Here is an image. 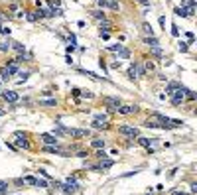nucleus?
<instances>
[{
    "instance_id": "f257e3e1",
    "label": "nucleus",
    "mask_w": 197,
    "mask_h": 195,
    "mask_svg": "<svg viewBox=\"0 0 197 195\" xmlns=\"http://www.w3.org/2000/svg\"><path fill=\"white\" fill-rule=\"evenodd\" d=\"M118 134L126 136V138H138L140 136V130L134 128V126H118Z\"/></svg>"
},
{
    "instance_id": "f03ea898",
    "label": "nucleus",
    "mask_w": 197,
    "mask_h": 195,
    "mask_svg": "<svg viewBox=\"0 0 197 195\" xmlns=\"http://www.w3.org/2000/svg\"><path fill=\"white\" fill-rule=\"evenodd\" d=\"M104 103H107V109H108V112H116V109L122 105L118 97H107V99H104Z\"/></svg>"
},
{
    "instance_id": "7ed1b4c3",
    "label": "nucleus",
    "mask_w": 197,
    "mask_h": 195,
    "mask_svg": "<svg viewBox=\"0 0 197 195\" xmlns=\"http://www.w3.org/2000/svg\"><path fill=\"white\" fill-rule=\"evenodd\" d=\"M116 112L122 114V116H130V114L138 112V106H136V105H120V106L116 109Z\"/></svg>"
},
{
    "instance_id": "20e7f679",
    "label": "nucleus",
    "mask_w": 197,
    "mask_h": 195,
    "mask_svg": "<svg viewBox=\"0 0 197 195\" xmlns=\"http://www.w3.org/2000/svg\"><path fill=\"white\" fill-rule=\"evenodd\" d=\"M108 51H113V53H118L120 57H124V59H128L130 57V51H128L124 45H120V43H116V45H108Z\"/></svg>"
},
{
    "instance_id": "39448f33",
    "label": "nucleus",
    "mask_w": 197,
    "mask_h": 195,
    "mask_svg": "<svg viewBox=\"0 0 197 195\" xmlns=\"http://www.w3.org/2000/svg\"><path fill=\"white\" fill-rule=\"evenodd\" d=\"M2 99H4L8 105H14L16 100L20 99V95L16 93V91H2Z\"/></svg>"
},
{
    "instance_id": "423d86ee",
    "label": "nucleus",
    "mask_w": 197,
    "mask_h": 195,
    "mask_svg": "<svg viewBox=\"0 0 197 195\" xmlns=\"http://www.w3.org/2000/svg\"><path fill=\"white\" fill-rule=\"evenodd\" d=\"M183 100H185V95H183L181 87H179V89L175 91V93H172V105H174V106H179V105L183 103Z\"/></svg>"
},
{
    "instance_id": "0eeeda50",
    "label": "nucleus",
    "mask_w": 197,
    "mask_h": 195,
    "mask_svg": "<svg viewBox=\"0 0 197 195\" xmlns=\"http://www.w3.org/2000/svg\"><path fill=\"white\" fill-rule=\"evenodd\" d=\"M77 71H79V73H83V75H89V77H93V79H99V81L110 83V81L107 79V77H103V75H97V73H93V71H87V69H81V67H77Z\"/></svg>"
},
{
    "instance_id": "6e6552de",
    "label": "nucleus",
    "mask_w": 197,
    "mask_h": 195,
    "mask_svg": "<svg viewBox=\"0 0 197 195\" xmlns=\"http://www.w3.org/2000/svg\"><path fill=\"white\" fill-rule=\"evenodd\" d=\"M4 69L8 71V75H10V77H12V75H16L18 71H22V69H20V63H18V61H10L8 65L4 67Z\"/></svg>"
},
{
    "instance_id": "1a4fd4ad",
    "label": "nucleus",
    "mask_w": 197,
    "mask_h": 195,
    "mask_svg": "<svg viewBox=\"0 0 197 195\" xmlns=\"http://www.w3.org/2000/svg\"><path fill=\"white\" fill-rule=\"evenodd\" d=\"M114 166V160H110V158H101L97 164L99 170H107V167H113Z\"/></svg>"
},
{
    "instance_id": "9d476101",
    "label": "nucleus",
    "mask_w": 197,
    "mask_h": 195,
    "mask_svg": "<svg viewBox=\"0 0 197 195\" xmlns=\"http://www.w3.org/2000/svg\"><path fill=\"white\" fill-rule=\"evenodd\" d=\"M181 91H183V95H185V100H189V103H193V100H197V95H195V91L187 89V87H183V85H181Z\"/></svg>"
},
{
    "instance_id": "9b49d317",
    "label": "nucleus",
    "mask_w": 197,
    "mask_h": 195,
    "mask_svg": "<svg viewBox=\"0 0 197 195\" xmlns=\"http://www.w3.org/2000/svg\"><path fill=\"white\" fill-rule=\"evenodd\" d=\"M16 148H20V150H28L32 144H30V140H28V136H24V138H18V142L14 144Z\"/></svg>"
},
{
    "instance_id": "f8f14e48",
    "label": "nucleus",
    "mask_w": 197,
    "mask_h": 195,
    "mask_svg": "<svg viewBox=\"0 0 197 195\" xmlns=\"http://www.w3.org/2000/svg\"><path fill=\"white\" fill-rule=\"evenodd\" d=\"M42 140L47 144V146H57V138L53 134H42Z\"/></svg>"
},
{
    "instance_id": "ddd939ff",
    "label": "nucleus",
    "mask_w": 197,
    "mask_h": 195,
    "mask_svg": "<svg viewBox=\"0 0 197 195\" xmlns=\"http://www.w3.org/2000/svg\"><path fill=\"white\" fill-rule=\"evenodd\" d=\"M38 103H40V106H55V105H57V99L47 97V99H40Z\"/></svg>"
},
{
    "instance_id": "4468645a",
    "label": "nucleus",
    "mask_w": 197,
    "mask_h": 195,
    "mask_svg": "<svg viewBox=\"0 0 197 195\" xmlns=\"http://www.w3.org/2000/svg\"><path fill=\"white\" fill-rule=\"evenodd\" d=\"M22 183L24 185H38V177H34V176H24V179H22Z\"/></svg>"
},
{
    "instance_id": "2eb2a0df",
    "label": "nucleus",
    "mask_w": 197,
    "mask_h": 195,
    "mask_svg": "<svg viewBox=\"0 0 197 195\" xmlns=\"http://www.w3.org/2000/svg\"><path fill=\"white\" fill-rule=\"evenodd\" d=\"M179 87H181V85H179L178 81H172V83H169L168 87H166V91H168V95H172V93H175V91H178Z\"/></svg>"
},
{
    "instance_id": "dca6fc26",
    "label": "nucleus",
    "mask_w": 197,
    "mask_h": 195,
    "mask_svg": "<svg viewBox=\"0 0 197 195\" xmlns=\"http://www.w3.org/2000/svg\"><path fill=\"white\" fill-rule=\"evenodd\" d=\"M150 53H152L154 57H158V59H160V57H164V49L160 48V45H154V48L150 49Z\"/></svg>"
},
{
    "instance_id": "f3484780",
    "label": "nucleus",
    "mask_w": 197,
    "mask_h": 195,
    "mask_svg": "<svg viewBox=\"0 0 197 195\" xmlns=\"http://www.w3.org/2000/svg\"><path fill=\"white\" fill-rule=\"evenodd\" d=\"M144 43H148V45H152V48H154V45H158V38H156V36H146L144 38Z\"/></svg>"
},
{
    "instance_id": "a211bd4d",
    "label": "nucleus",
    "mask_w": 197,
    "mask_h": 195,
    "mask_svg": "<svg viewBox=\"0 0 197 195\" xmlns=\"http://www.w3.org/2000/svg\"><path fill=\"white\" fill-rule=\"evenodd\" d=\"M93 128H97V130H107V128H108V122H101V120H93Z\"/></svg>"
},
{
    "instance_id": "6ab92c4d",
    "label": "nucleus",
    "mask_w": 197,
    "mask_h": 195,
    "mask_svg": "<svg viewBox=\"0 0 197 195\" xmlns=\"http://www.w3.org/2000/svg\"><path fill=\"white\" fill-rule=\"evenodd\" d=\"M10 48L14 49V51H18V53H24V51H26V48H24L22 43H18V42H12V43H10Z\"/></svg>"
},
{
    "instance_id": "aec40b11",
    "label": "nucleus",
    "mask_w": 197,
    "mask_h": 195,
    "mask_svg": "<svg viewBox=\"0 0 197 195\" xmlns=\"http://www.w3.org/2000/svg\"><path fill=\"white\" fill-rule=\"evenodd\" d=\"M174 14L175 16H181V18H189V16H187V10L183 8V6H181V8H179V6H178V8H174Z\"/></svg>"
},
{
    "instance_id": "412c9836",
    "label": "nucleus",
    "mask_w": 197,
    "mask_h": 195,
    "mask_svg": "<svg viewBox=\"0 0 197 195\" xmlns=\"http://www.w3.org/2000/svg\"><path fill=\"white\" fill-rule=\"evenodd\" d=\"M142 30H144L146 36H154V30H152V26L148 22H142Z\"/></svg>"
},
{
    "instance_id": "4be33fe9",
    "label": "nucleus",
    "mask_w": 197,
    "mask_h": 195,
    "mask_svg": "<svg viewBox=\"0 0 197 195\" xmlns=\"http://www.w3.org/2000/svg\"><path fill=\"white\" fill-rule=\"evenodd\" d=\"M138 146H142V148H150V140L148 138H144V136H138Z\"/></svg>"
},
{
    "instance_id": "5701e85b",
    "label": "nucleus",
    "mask_w": 197,
    "mask_h": 195,
    "mask_svg": "<svg viewBox=\"0 0 197 195\" xmlns=\"http://www.w3.org/2000/svg\"><path fill=\"white\" fill-rule=\"evenodd\" d=\"M91 14H93V18H97L99 22H103V20H107V18H104V14H103V12H101V10H93Z\"/></svg>"
},
{
    "instance_id": "b1692460",
    "label": "nucleus",
    "mask_w": 197,
    "mask_h": 195,
    "mask_svg": "<svg viewBox=\"0 0 197 195\" xmlns=\"http://www.w3.org/2000/svg\"><path fill=\"white\" fill-rule=\"evenodd\" d=\"M0 77H2V81H4V83L10 81V75H8V71H6L4 67H0Z\"/></svg>"
},
{
    "instance_id": "393cba45",
    "label": "nucleus",
    "mask_w": 197,
    "mask_h": 195,
    "mask_svg": "<svg viewBox=\"0 0 197 195\" xmlns=\"http://www.w3.org/2000/svg\"><path fill=\"white\" fill-rule=\"evenodd\" d=\"M107 8L110 10H120V4H118V0H108V6Z\"/></svg>"
},
{
    "instance_id": "a878e982",
    "label": "nucleus",
    "mask_w": 197,
    "mask_h": 195,
    "mask_svg": "<svg viewBox=\"0 0 197 195\" xmlns=\"http://www.w3.org/2000/svg\"><path fill=\"white\" fill-rule=\"evenodd\" d=\"M95 120H101V122H107V120H108V114H104V112H97V114H95Z\"/></svg>"
},
{
    "instance_id": "bb28decb",
    "label": "nucleus",
    "mask_w": 197,
    "mask_h": 195,
    "mask_svg": "<svg viewBox=\"0 0 197 195\" xmlns=\"http://www.w3.org/2000/svg\"><path fill=\"white\" fill-rule=\"evenodd\" d=\"M91 146H93L95 150H101V148H104V142H103V140H93Z\"/></svg>"
},
{
    "instance_id": "cd10ccee",
    "label": "nucleus",
    "mask_w": 197,
    "mask_h": 195,
    "mask_svg": "<svg viewBox=\"0 0 197 195\" xmlns=\"http://www.w3.org/2000/svg\"><path fill=\"white\" fill-rule=\"evenodd\" d=\"M6 193H8V183L0 179V195H6Z\"/></svg>"
},
{
    "instance_id": "c85d7f7f",
    "label": "nucleus",
    "mask_w": 197,
    "mask_h": 195,
    "mask_svg": "<svg viewBox=\"0 0 197 195\" xmlns=\"http://www.w3.org/2000/svg\"><path fill=\"white\" fill-rule=\"evenodd\" d=\"M63 193H65V195H73V193H75V187H73V185H63Z\"/></svg>"
},
{
    "instance_id": "c756f323",
    "label": "nucleus",
    "mask_w": 197,
    "mask_h": 195,
    "mask_svg": "<svg viewBox=\"0 0 197 195\" xmlns=\"http://www.w3.org/2000/svg\"><path fill=\"white\" fill-rule=\"evenodd\" d=\"M99 38H101V39H108V38H110V32H108V30H101V32H99Z\"/></svg>"
},
{
    "instance_id": "7c9ffc66",
    "label": "nucleus",
    "mask_w": 197,
    "mask_h": 195,
    "mask_svg": "<svg viewBox=\"0 0 197 195\" xmlns=\"http://www.w3.org/2000/svg\"><path fill=\"white\" fill-rule=\"evenodd\" d=\"M47 4L51 6V10H55V8H59V6H61V0H49Z\"/></svg>"
},
{
    "instance_id": "2f4dec72",
    "label": "nucleus",
    "mask_w": 197,
    "mask_h": 195,
    "mask_svg": "<svg viewBox=\"0 0 197 195\" xmlns=\"http://www.w3.org/2000/svg\"><path fill=\"white\" fill-rule=\"evenodd\" d=\"M49 185V179H38V185L36 187H47Z\"/></svg>"
},
{
    "instance_id": "473e14b6",
    "label": "nucleus",
    "mask_w": 197,
    "mask_h": 195,
    "mask_svg": "<svg viewBox=\"0 0 197 195\" xmlns=\"http://www.w3.org/2000/svg\"><path fill=\"white\" fill-rule=\"evenodd\" d=\"M67 42H69V45H75V43H77V36H75V33H71L69 38H67Z\"/></svg>"
},
{
    "instance_id": "72a5a7b5",
    "label": "nucleus",
    "mask_w": 197,
    "mask_h": 195,
    "mask_svg": "<svg viewBox=\"0 0 197 195\" xmlns=\"http://www.w3.org/2000/svg\"><path fill=\"white\" fill-rule=\"evenodd\" d=\"M8 49H10V43L8 42H2V43H0V51H8Z\"/></svg>"
},
{
    "instance_id": "f704fd0d",
    "label": "nucleus",
    "mask_w": 197,
    "mask_h": 195,
    "mask_svg": "<svg viewBox=\"0 0 197 195\" xmlns=\"http://www.w3.org/2000/svg\"><path fill=\"white\" fill-rule=\"evenodd\" d=\"M97 2H99V8H101V10L108 6V0H97Z\"/></svg>"
},
{
    "instance_id": "c9c22d12",
    "label": "nucleus",
    "mask_w": 197,
    "mask_h": 195,
    "mask_svg": "<svg viewBox=\"0 0 197 195\" xmlns=\"http://www.w3.org/2000/svg\"><path fill=\"white\" fill-rule=\"evenodd\" d=\"M189 49V43H183V42H179V51H187Z\"/></svg>"
},
{
    "instance_id": "e433bc0d",
    "label": "nucleus",
    "mask_w": 197,
    "mask_h": 195,
    "mask_svg": "<svg viewBox=\"0 0 197 195\" xmlns=\"http://www.w3.org/2000/svg\"><path fill=\"white\" fill-rule=\"evenodd\" d=\"M138 171H140V170H134V171H128V173H122V176H120V177H132V176H136Z\"/></svg>"
},
{
    "instance_id": "4c0bfd02",
    "label": "nucleus",
    "mask_w": 197,
    "mask_h": 195,
    "mask_svg": "<svg viewBox=\"0 0 197 195\" xmlns=\"http://www.w3.org/2000/svg\"><path fill=\"white\" fill-rule=\"evenodd\" d=\"M172 36H174V38H178V36H179V30H178V26H172Z\"/></svg>"
},
{
    "instance_id": "58836bf2",
    "label": "nucleus",
    "mask_w": 197,
    "mask_h": 195,
    "mask_svg": "<svg viewBox=\"0 0 197 195\" xmlns=\"http://www.w3.org/2000/svg\"><path fill=\"white\" fill-rule=\"evenodd\" d=\"M77 156H79V158H85V156H87V154H89V152H87V150H83V148H81V150H77Z\"/></svg>"
},
{
    "instance_id": "ea45409f",
    "label": "nucleus",
    "mask_w": 197,
    "mask_h": 195,
    "mask_svg": "<svg viewBox=\"0 0 197 195\" xmlns=\"http://www.w3.org/2000/svg\"><path fill=\"white\" fill-rule=\"evenodd\" d=\"M185 36H187V42H189V43H193V42H195V36H193L191 32H185Z\"/></svg>"
},
{
    "instance_id": "a19ab883",
    "label": "nucleus",
    "mask_w": 197,
    "mask_h": 195,
    "mask_svg": "<svg viewBox=\"0 0 197 195\" xmlns=\"http://www.w3.org/2000/svg\"><path fill=\"white\" fill-rule=\"evenodd\" d=\"M189 191H191V193H197V181H191V185H189Z\"/></svg>"
},
{
    "instance_id": "79ce46f5",
    "label": "nucleus",
    "mask_w": 197,
    "mask_h": 195,
    "mask_svg": "<svg viewBox=\"0 0 197 195\" xmlns=\"http://www.w3.org/2000/svg\"><path fill=\"white\" fill-rule=\"evenodd\" d=\"M0 33H2V36H10V28H0Z\"/></svg>"
},
{
    "instance_id": "37998d69",
    "label": "nucleus",
    "mask_w": 197,
    "mask_h": 195,
    "mask_svg": "<svg viewBox=\"0 0 197 195\" xmlns=\"http://www.w3.org/2000/svg\"><path fill=\"white\" fill-rule=\"evenodd\" d=\"M81 95H83L85 99H93V93H91V91H85V93H81Z\"/></svg>"
},
{
    "instance_id": "c03bdc74",
    "label": "nucleus",
    "mask_w": 197,
    "mask_h": 195,
    "mask_svg": "<svg viewBox=\"0 0 197 195\" xmlns=\"http://www.w3.org/2000/svg\"><path fill=\"white\" fill-rule=\"evenodd\" d=\"M172 195H189V193H185V191H179V189H175V191H172Z\"/></svg>"
},
{
    "instance_id": "a18cd8bd",
    "label": "nucleus",
    "mask_w": 197,
    "mask_h": 195,
    "mask_svg": "<svg viewBox=\"0 0 197 195\" xmlns=\"http://www.w3.org/2000/svg\"><path fill=\"white\" fill-rule=\"evenodd\" d=\"M160 26H162V28H166V16H160Z\"/></svg>"
},
{
    "instance_id": "49530a36",
    "label": "nucleus",
    "mask_w": 197,
    "mask_h": 195,
    "mask_svg": "<svg viewBox=\"0 0 197 195\" xmlns=\"http://www.w3.org/2000/svg\"><path fill=\"white\" fill-rule=\"evenodd\" d=\"M118 67H120V61H114V63H110V67H108V69H118Z\"/></svg>"
},
{
    "instance_id": "de8ad7c7",
    "label": "nucleus",
    "mask_w": 197,
    "mask_h": 195,
    "mask_svg": "<svg viewBox=\"0 0 197 195\" xmlns=\"http://www.w3.org/2000/svg\"><path fill=\"white\" fill-rule=\"evenodd\" d=\"M75 51V45H67V53H73Z\"/></svg>"
},
{
    "instance_id": "09e8293b",
    "label": "nucleus",
    "mask_w": 197,
    "mask_h": 195,
    "mask_svg": "<svg viewBox=\"0 0 197 195\" xmlns=\"http://www.w3.org/2000/svg\"><path fill=\"white\" fill-rule=\"evenodd\" d=\"M138 2H140V4H144V6H150V2H148V0H138Z\"/></svg>"
},
{
    "instance_id": "8fccbe9b",
    "label": "nucleus",
    "mask_w": 197,
    "mask_h": 195,
    "mask_svg": "<svg viewBox=\"0 0 197 195\" xmlns=\"http://www.w3.org/2000/svg\"><path fill=\"white\" fill-rule=\"evenodd\" d=\"M2 116H4V110H2V109H0V118H2Z\"/></svg>"
},
{
    "instance_id": "3c124183",
    "label": "nucleus",
    "mask_w": 197,
    "mask_h": 195,
    "mask_svg": "<svg viewBox=\"0 0 197 195\" xmlns=\"http://www.w3.org/2000/svg\"><path fill=\"white\" fill-rule=\"evenodd\" d=\"M146 195H152V189H150V191H148V193H146Z\"/></svg>"
},
{
    "instance_id": "603ef678",
    "label": "nucleus",
    "mask_w": 197,
    "mask_h": 195,
    "mask_svg": "<svg viewBox=\"0 0 197 195\" xmlns=\"http://www.w3.org/2000/svg\"><path fill=\"white\" fill-rule=\"evenodd\" d=\"M0 85H2V81H0Z\"/></svg>"
}]
</instances>
